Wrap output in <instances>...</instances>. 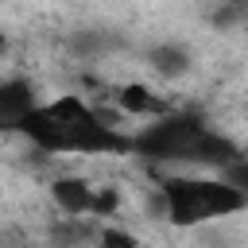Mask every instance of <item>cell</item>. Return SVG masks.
Listing matches in <instances>:
<instances>
[{
    "mask_svg": "<svg viewBox=\"0 0 248 248\" xmlns=\"http://www.w3.org/2000/svg\"><path fill=\"white\" fill-rule=\"evenodd\" d=\"M39 105H43V101L35 97V85H31L27 78H19V74L0 78V128H4V132H19L23 120H27Z\"/></svg>",
    "mask_w": 248,
    "mask_h": 248,
    "instance_id": "cell-3",
    "label": "cell"
},
{
    "mask_svg": "<svg viewBox=\"0 0 248 248\" xmlns=\"http://www.w3.org/2000/svg\"><path fill=\"white\" fill-rule=\"evenodd\" d=\"M97 248H147V244H143V236L136 229L105 221V225H97Z\"/></svg>",
    "mask_w": 248,
    "mask_h": 248,
    "instance_id": "cell-5",
    "label": "cell"
},
{
    "mask_svg": "<svg viewBox=\"0 0 248 248\" xmlns=\"http://www.w3.org/2000/svg\"><path fill=\"white\" fill-rule=\"evenodd\" d=\"M147 66H151L155 78H163V81H178V78L190 74L194 54H190L186 43H178V39H163V43H155V46L147 50Z\"/></svg>",
    "mask_w": 248,
    "mask_h": 248,
    "instance_id": "cell-4",
    "label": "cell"
},
{
    "mask_svg": "<svg viewBox=\"0 0 248 248\" xmlns=\"http://www.w3.org/2000/svg\"><path fill=\"white\" fill-rule=\"evenodd\" d=\"M108 101L124 120H163L174 112V105L163 93H155L147 81H120Z\"/></svg>",
    "mask_w": 248,
    "mask_h": 248,
    "instance_id": "cell-2",
    "label": "cell"
},
{
    "mask_svg": "<svg viewBox=\"0 0 248 248\" xmlns=\"http://www.w3.org/2000/svg\"><path fill=\"white\" fill-rule=\"evenodd\" d=\"M46 194H50V205H54L66 221H89L97 182H93V178H85V174H78V170H62V174H54V178H50Z\"/></svg>",
    "mask_w": 248,
    "mask_h": 248,
    "instance_id": "cell-1",
    "label": "cell"
},
{
    "mask_svg": "<svg viewBox=\"0 0 248 248\" xmlns=\"http://www.w3.org/2000/svg\"><path fill=\"white\" fill-rule=\"evenodd\" d=\"M221 178L229 182V186H236L244 198H248V155H240V159H232L225 170H221Z\"/></svg>",
    "mask_w": 248,
    "mask_h": 248,
    "instance_id": "cell-6",
    "label": "cell"
}]
</instances>
